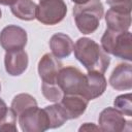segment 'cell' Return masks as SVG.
I'll use <instances>...</instances> for the list:
<instances>
[{
  "instance_id": "4",
  "label": "cell",
  "mask_w": 132,
  "mask_h": 132,
  "mask_svg": "<svg viewBox=\"0 0 132 132\" xmlns=\"http://www.w3.org/2000/svg\"><path fill=\"white\" fill-rule=\"evenodd\" d=\"M87 76L78 68L74 66L62 67L57 76V85L62 90L63 94H78L84 95Z\"/></svg>"
},
{
  "instance_id": "14",
  "label": "cell",
  "mask_w": 132,
  "mask_h": 132,
  "mask_svg": "<svg viewBox=\"0 0 132 132\" xmlns=\"http://www.w3.org/2000/svg\"><path fill=\"white\" fill-rule=\"evenodd\" d=\"M86 76V87L82 96L89 101L100 97L106 90L107 86V81L103 73L89 71Z\"/></svg>"
},
{
  "instance_id": "23",
  "label": "cell",
  "mask_w": 132,
  "mask_h": 132,
  "mask_svg": "<svg viewBox=\"0 0 132 132\" xmlns=\"http://www.w3.org/2000/svg\"><path fill=\"white\" fill-rule=\"evenodd\" d=\"M79 131H90V130H100L99 126H95L93 123H85L79 129Z\"/></svg>"
},
{
  "instance_id": "22",
  "label": "cell",
  "mask_w": 132,
  "mask_h": 132,
  "mask_svg": "<svg viewBox=\"0 0 132 132\" xmlns=\"http://www.w3.org/2000/svg\"><path fill=\"white\" fill-rule=\"evenodd\" d=\"M131 1L132 0H106L107 4L110 7H124L131 9Z\"/></svg>"
},
{
  "instance_id": "24",
  "label": "cell",
  "mask_w": 132,
  "mask_h": 132,
  "mask_svg": "<svg viewBox=\"0 0 132 132\" xmlns=\"http://www.w3.org/2000/svg\"><path fill=\"white\" fill-rule=\"evenodd\" d=\"M18 0H0V4L1 5H5V6H7V5H12V4H14L15 2H16Z\"/></svg>"
},
{
  "instance_id": "6",
  "label": "cell",
  "mask_w": 132,
  "mask_h": 132,
  "mask_svg": "<svg viewBox=\"0 0 132 132\" xmlns=\"http://www.w3.org/2000/svg\"><path fill=\"white\" fill-rule=\"evenodd\" d=\"M19 124L24 132H43L50 129V119L44 108L30 107L18 116Z\"/></svg>"
},
{
  "instance_id": "18",
  "label": "cell",
  "mask_w": 132,
  "mask_h": 132,
  "mask_svg": "<svg viewBox=\"0 0 132 132\" xmlns=\"http://www.w3.org/2000/svg\"><path fill=\"white\" fill-rule=\"evenodd\" d=\"M33 106H37V101L35 100L33 96L27 93H21L14 96V98L11 101V105H10L11 109L14 111L16 117L21 114L24 110L30 107H33Z\"/></svg>"
},
{
  "instance_id": "3",
  "label": "cell",
  "mask_w": 132,
  "mask_h": 132,
  "mask_svg": "<svg viewBox=\"0 0 132 132\" xmlns=\"http://www.w3.org/2000/svg\"><path fill=\"white\" fill-rule=\"evenodd\" d=\"M100 41L107 54L129 62L132 60V37L129 30L121 32L106 29Z\"/></svg>"
},
{
  "instance_id": "25",
  "label": "cell",
  "mask_w": 132,
  "mask_h": 132,
  "mask_svg": "<svg viewBox=\"0 0 132 132\" xmlns=\"http://www.w3.org/2000/svg\"><path fill=\"white\" fill-rule=\"evenodd\" d=\"M71 1H73L75 4H84V3L88 2L89 0H71Z\"/></svg>"
},
{
  "instance_id": "20",
  "label": "cell",
  "mask_w": 132,
  "mask_h": 132,
  "mask_svg": "<svg viewBox=\"0 0 132 132\" xmlns=\"http://www.w3.org/2000/svg\"><path fill=\"white\" fill-rule=\"evenodd\" d=\"M42 94L44 98L52 102H59L63 97V92L57 84H44L41 86Z\"/></svg>"
},
{
  "instance_id": "15",
  "label": "cell",
  "mask_w": 132,
  "mask_h": 132,
  "mask_svg": "<svg viewBox=\"0 0 132 132\" xmlns=\"http://www.w3.org/2000/svg\"><path fill=\"white\" fill-rule=\"evenodd\" d=\"M73 46L74 43L72 39L64 33H56L50 39L52 54L58 59L69 57L73 51Z\"/></svg>"
},
{
  "instance_id": "19",
  "label": "cell",
  "mask_w": 132,
  "mask_h": 132,
  "mask_svg": "<svg viewBox=\"0 0 132 132\" xmlns=\"http://www.w3.org/2000/svg\"><path fill=\"white\" fill-rule=\"evenodd\" d=\"M44 109L50 119V129L59 128L66 121H68L67 117H66L64 110L62 109L61 105L59 104V102H56V104H54V105L45 106Z\"/></svg>"
},
{
  "instance_id": "5",
  "label": "cell",
  "mask_w": 132,
  "mask_h": 132,
  "mask_svg": "<svg viewBox=\"0 0 132 132\" xmlns=\"http://www.w3.org/2000/svg\"><path fill=\"white\" fill-rule=\"evenodd\" d=\"M67 5L63 0H39L36 8V19L43 25H57L64 20Z\"/></svg>"
},
{
  "instance_id": "2",
  "label": "cell",
  "mask_w": 132,
  "mask_h": 132,
  "mask_svg": "<svg viewBox=\"0 0 132 132\" xmlns=\"http://www.w3.org/2000/svg\"><path fill=\"white\" fill-rule=\"evenodd\" d=\"M104 13V7L100 0H89L84 4H75L73 15L77 29L82 34L94 33Z\"/></svg>"
},
{
  "instance_id": "16",
  "label": "cell",
  "mask_w": 132,
  "mask_h": 132,
  "mask_svg": "<svg viewBox=\"0 0 132 132\" xmlns=\"http://www.w3.org/2000/svg\"><path fill=\"white\" fill-rule=\"evenodd\" d=\"M37 5L32 0H18L11 5V12L20 20L32 21L36 19Z\"/></svg>"
},
{
  "instance_id": "13",
  "label": "cell",
  "mask_w": 132,
  "mask_h": 132,
  "mask_svg": "<svg viewBox=\"0 0 132 132\" xmlns=\"http://www.w3.org/2000/svg\"><path fill=\"white\" fill-rule=\"evenodd\" d=\"M132 65L130 63L119 64L109 76V85L117 91L131 90L132 88Z\"/></svg>"
},
{
  "instance_id": "21",
  "label": "cell",
  "mask_w": 132,
  "mask_h": 132,
  "mask_svg": "<svg viewBox=\"0 0 132 132\" xmlns=\"http://www.w3.org/2000/svg\"><path fill=\"white\" fill-rule=\"evenodd\" d=\"M114 107L121 111L124 116L132 117V100H131V93L124 94L118 96L113 101Z\"/></svg>"
},
{
  "instance_id": "26",
  "label": "cell",
  "mask_w": 132,
  "mask_h": 132,
  "mask_svg": "<svg viewBox=\"0 0 132 132\" xmlns=\"http://www.w3.org/2000/svg\"><path fill=\"white\" fill-rule=\"evenodd\" d=\"M1 16H2V11H1V9H0V19H1Z\"/></svg>"
},
{
  "instance_id": "1",
  "label": "cell",
  "mask_w": 132,
  "mask_h": 132,
  "mask_svg": "<svg viewBox=\"0 0 132 132\" xmlns=\"http://www.w3.org/2000/svg\"><path fill=\"white\" fill-rule=\"evenodd\" d=\"M73 51L75 58L88 71L104 73L110 64L108 54L91 38H78L73 46Z\"/></svg>"
},
{
  "instance_id": "7",
  "label": "cell",
  "mask_w": 132,
  "mask_h": 132,
  "mask_svg": "<svg viewBox=\"0 0 132 132\" xmlns=\"http://www.w3.org/2000/svg\"><path fill=\"white\" fill-rule=\"evenodd\" d=\"M99 128L105 132H122L126 131L127 126H130L131 122L126 121L124 114L116 107L104 108L98 118Z\"/></svg>"
},
{
  "instance_id": "9",
  "label": "cell",
  "mask_w": 132,
  "mask_h": 132,
  "mask_svg": "<svg viewBox=\"0 0 132 132\" xmlns=\"http://www.w3.org/2000/svg\"><path fill=\"white\" fill-rule=\"evenodd\" d=\"M63 67L61 61L53 54H44L38 62V74L44 84H57V76Z\"/></svg>"
},
{
  "instance_id": "27",
  "label": "cell",
  "mask_w": 132,
  "mask_h": 132,
  "mask_svg": "<svg viewBox=\"0 0 132 132\" xmlns=\"http://www.w3.org/2000/svg\"><path fill=\"white\" fill-rule=\"evenodd\" d=\"M0 92H1V84H0Z\"/></svg>"
},
{
  "instance_id": "17",
  "label": "cell",
  "mask_w": 132,
  "mask_h": 132,
  "mask_svg": "<svg viewBox=\"0 0 132 132\" xmlns=\"http://www.w3.org/2000/svg\"><path fill=\"white\" fill-rule=\"evenodd\" d=\"M0 131L16 132V114L0 98Z\"/></svg>"
},
{
  "instance_id": "8",
  "label": "cell",
  "mask_w": 132,
  "mask_h": 132,
  "mask_svg": "<svg viewBox=\"0 0 132 132\" xmlns=\"http://www.w3.org/2000/svg\"><path fill=\"white\" fill-rule=\"evenodd\" d=\"M27 32L16 25L4 27L0 33V45L6 51L23 50L27 44Z\"/></svg>"
},
{
  "instance_id": "12",
  "label": "cell",
  "mask_w": 132,
  "mask_h": 132,
  "mask_svg": "<svg viewBox=\"0 0 132 132\" xmlns=\"http://www.w3.org/2000/svg\"><path fill=\"white\" fill-rule=\"evenodd\" d=\"M28 55L24 50L6 52L4 65L6 72L11 76H19L25 72L28 67Z\"/></svg>"
},
{
  "instance_id": "10",
  "label": "cell",
  "mask_w": 132,
  "mask_h": 132,
  "mask_svg": "<svg viewBox=\"0 0 132 132\" xmlns=\"http://www.w3.org/2000/svg\"><path fill=\"white\" fill-rule=\"evenodd\" d=\"M107 29L113 31H128L131 26V9L124 7H110L105 13Z\"/></svg>"
},
{
  "instance_id": "11",
  "label": "cell",
  "mask_w": 132,
  "mask_h": 132,
  "mask_svg": "<svg viewBox=\"0 0 132 132\" xmlns=\"http://www.w3.org/2000/svg\"><path fill=\"white\" fill-rule=\"evenodd\" d=\"M89 100L78 94H66L63 95L59 101L62 109L64 110L67 120H73L79 118L87 109Z\"/></svg>"
}]
</instances>
